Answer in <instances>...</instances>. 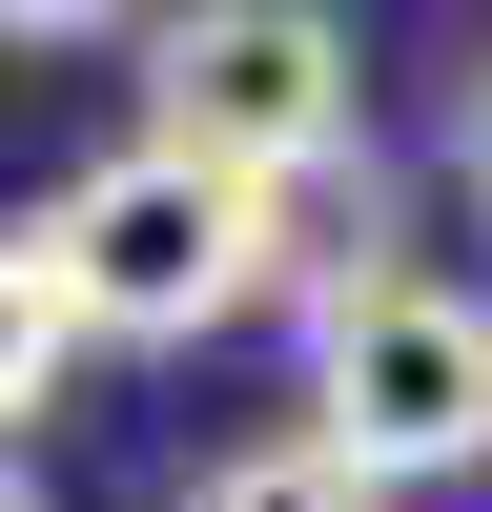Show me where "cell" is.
Here are the masks:
<instances>
[{
    "label": "cell",
    "instance_id": "7",
    "mask_svg": "<svg viewBox=\"0 0 492 512\" xmlns=\"http://www.w3.org/2000/svg\"><path fill=\"white\" fill-rule=\"evenodd\" d=\"M0 512H21V451H0Z\"/></svg>",
    "mask_w": 492,
    "mask_h": 512
},
{
    "label": "cell",
    "instance_id": "4",
    "mask_svg": "<svg viewBox=\"0 0 492 512\" xmlns=\"http://www.w3.org/2000/svg\"><path fill=\"white\" fill-rule=\"evenodd\" d=\"M185 512H390V492H369L349 451H308V431H267V451H226V472H205Z\"/></svg>",
    "mask_w": 492,
    "mask_h": 512
},
{
    "label": "cell",
    "instance_id": "6",
    "mask_svg": "<svg viewBox=\"0 0 492 512\" xmlns=\"http://www.w3.org/2000/svg\"><path fill=\"white\" fill-rule=\"evenodd\" d=\"M451 144H472V185H492V41H472V103H451Z\"/></svg>",
    "mask_w": 492,
    "mask_h": 512
},
{
    "label": "cell",
    "instance_id": "3",
    "mask_svg": "<svg viewBox=\"0 0 492 512\" xmlns=\"http://www.w3.org/2000/svg\"><path fill=\"white\" fill-rule=\"evenodd\" d=\"M144 144L226 164V185L308 205L328 164L369 144V41L328 0H205V21H144Z\"/></svg>",
    "mask_w": 492,
    "mask_h": 512
},
{
    "label": "cell",
    "instance_id": "5",
    "mask_svg": "<svg viewBox=\"0 0 492 512\" xmlns=\"http://www.w3.org/2000/svg\"><path fill=\"white\" fill-rule=\"evenodd\" d=\"M62 349H82V328H62V287H41V246L0 226V451H21V410H41V390H62Z\"/></svg>",
    "mask_w": 492,
    "mask_h": 512
},
{
    "label": "cell",
    "instance_id": "2",
    "mask_svg": "<svg viewBox=\"0 0 492 512\" xmlns=\"http://www.w3.org/2000/svg\"><path fill=\"white\" fill-rule=\"evenodd\" d=\"M308 451H349L369 492L472 472L492 451V308L431 287V267H390V246L308 267Z\"/></svg>",
    "mask_w": 492,
    "mask_h": 512
},
{
    "label": "cell",
    "instance_id": "1",
    "mask_svg": "<svg viewBox=\"0 0 492 512\" xmlns=\"http://www.w3.org/2000/svg\"><path fill=\"white\" fill-rule=\"evenodd\" d=\"M21 246L62 287V328H103V349H205V328H246L287 287V205L226 185V164H185V144H103Z\"/></svg>",
    "mask_w": 492,
    "mask_h": 512
}]
</instances>
